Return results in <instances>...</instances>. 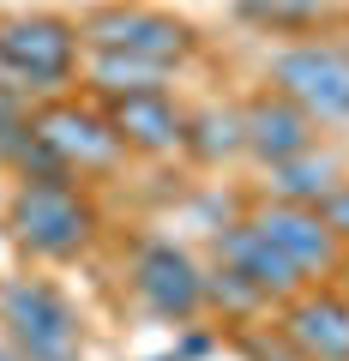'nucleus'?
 <instances>
[{"label":"nucleus","mask_w":349,"mask_h":361,"mask_svg":"<svg viewBox=\"0 0 349 361\" xmlns=\"http://www.w3.org/2000/svg\"><path fill=\"white\" fill-rule=\"evenodd\" d=\"M0 337L25 361H78L85 355L78 307L42 277H6L0 283Z\"/></svg>","instance_id":"2"},{"label":"nucleus","mask_w":349,"mask_h":361,"mask_svg":"<svg viewBox=\"0 0 349 361\" xmlns=\"http://www.w3.org/2000/svg\"><path fill=\"white\" fill-rule=\"evenodd\" d=\"M283 343L301 361H349V301L325 295V289H301L283 301Z\"/></svg>","instance_id":"10"},{"label":"nucleus","mask_w":349,"mask_h":361,"mask_svg":"<svg viewBox=\"0 0 349 361\" xmlns=\"http://www.w3.org/2000/svg\"><path fill=\"white\" fill-rule=\"evenodd\" d=\"M187 145H193L205 163H223V157L247 151L241 109H205V115H187Z\"/></svg>","instance_id":"15"},{"label":"nucleus","mask_w":349,"mask_h":361,"mask_svg":"<svg viewBox=\"0 0 349 361\" xmlns=\"http://www.w3.org/2000/svg\"><path fill=\"white\" fill-rule=\"evenodd\" d=\"M217 259H223V271H235V277H241V283L265 301V307H271V301H295L301 289H313L307 277H301V271L289 265V259L277 253V247L265 241L247 217L229 223V229L217 235Z\"/></svg>","instance_id":"9"},{"label":"nucleus","mask_w":349,"mask_h":361,"mask_svg":"<svg viewBox=\"0 0 349 361\" xmlns=\"http://www.w3.org/2000/svg\"><path fill=\"white\" fill-rule=\"evenodd\" d=\"M259 235L289 259V265L307 277V283H325L337 265H343V241L331 235V223L319 217V205H289V199H271V205H259L253 217Z\"/></svg>","instance_id":"8"},{"label":"nucleus","mask_w":349,"mask_h":361,"mask_svg":"<svg viewBox=\"0 0 349 361\" xmlns=\"http://www.w3.org/2000/svg\"><path fill=\"white\" fill-rule=\"evenodd\" d=\"M78 25L73 18H54V13H18V18H0V73L18 78V85H37L54 90L78 73Z\"/></svg>","instance_id":"4"},{"label":"nucleus","mask_w":349,"mask_h":361,"mask_svg":"<svg viewBox=\"0 0 349 361\" xmlns=\"http://www.w3.org/2000/svg\"><path fill=\"white\" fill-rule=\"evenodd\" d=\"M319 217L331 223V235H337V241L349 247V187H337V193L325 199V205H319Z\"/></svg>","instance_id":"17"},{"label":"nucleus","mask_w":349,"mask_h":361,"mask_svg":"<svg viewBox=\"0 0 349 361\" xmlns=\"http://www.w3.org/2000/svg\"><path fill=\"white\" fill-rule=\"evenodd\" d=\"M109 121H115L121 145L139 157H169L187 145V109L169 97V90H133V97H115L109 103Z\"/></svg>","instance_id":"12"},{"label":"nucleus","mask_w":349,"mask_h":361,"mask_svg":"<svg viewBox=\"0 0 349 361\" xmlns=\"http://www.w3.org/2000/svg\"><path fill=\"white\" fill-rule=\"evenodd\" d=\"M163 78H169V66L139 61V54H103V49L85 54V85H91L103 103L133 97V90H163Z\"/></svg>","instance_id":"14"},{"label":"nucleus","mask_w":349,"mask_h":361,"mask_svg":"<svg viewBox=\"0 0 349 361\" xmlns=\"http://www.w3.org/2000/svg\"><path fill=\"white\" fill-rule=\"evenodd\" d=\"M247 18H259L271 30H307L325 18V0H247Z\"/></svg>","instance_id":"16"},{"label":"nucleus","mask_w":349,"mask_h":361,"mask_svg":"<svg viewBox=\"0 0 349 361\" xmlns=\"http://www.w3.org/2000/svg\"><path fill=\"white\" fill-rule=\"evenodd\" d=\"M30 139L42 145V157H49L61 175H109V169L127 157V145H121L109 109L66 103V97L61 103L30 109Z\"/></svg>","instance_id":"3"},{"label":"nucleus","mask_w":349,"mask_h":361,"mask_svg":"<svg viewBox=\"0 0 349 361\" xmlns=\"http://www.w3.org/2000/svg\"><path fill=\"white\" fill-rule=\"evenodd\" d=\"M337 187H343V169H337L331 151H301L271 169V193L289 199V205H325Z\"/></svg>","instance_id":"13"},{"label":"nucleus","mask_w":349,"mask_h":361,"mask_svg":"<svg viewBox=\"0 0 349 361\" xmlns=\"http://www.w3.org/2000/svg\"><path fill=\"white\" fill-rule=\"evenodd\" d=\"M6 229L37 259H78L97 241V211L73 175H25L6 199Z\"/></svg>","instance_id":"1"},{"label":"nucleus","mask_w":349,"mask_h":361,"mask_svg":"<svg viewBox=\"0 0 349 361\" xmlns=\"http://www.w3.org/2000/svg\"><path fill=\"white\" fill-rule=\"evenodd\" d=\"M271 90L319 121H349V49L343 42H289L271 54Z\"/></svg>","instance_id":"6"},{"label":"nucleus","mask_w":349,"mask_h":361,"mask_svg":"<svg viewBox=\"0 0 349 361\" xmlns=\"http://www.w3.org/2000/svg\"><path fill=\"white\" fill-rule=\"evenodd\" d=\"M241 127H247V151L265 169L313 151V115L301 103H289L283 90H259L253 103H241Z\"/></svg>","instance_id":"11"},{"label":"nucleus","mask_w":349,"mask_h":361,"mask_svg":"<svg viewBox=\"0 0 349 361\" xmlns=\"http://www.w3.org/2000/svg\"><path fill=\"white\" fill-rule=\"evenodd\" d=\"M78 42L103 54H139V61L175 66L193 54V25L163 6H103L78 25Z\"/></svg>","instance_id":"5"},{"label":"nucleus","mask_w":349,"mask_h":361,"mask_svg":"<svg viewBox=\"0 0 349 361\" xmlns=\"http://www.w3.org/2000/svg\"><path fill=\"white\" fill-rule=\"evenodd\" d=\"M133 295L145 301V313L169 325H187L205 313V271L187 247L175 241H145L139 259H133Z\"/></svg>","instance_id":"7"},{"label":"nucleus","mask_w":349,"mask_h":361,"mask_svg":"<svg viewBox=\"0 0 349 361\" xmlns=\"http://www.w3.org/2000/svg\"><path fill=\"white\" fill-rule=\"evenodd\" d=\"M325 6H331V0H325ZM337 6H349V0H337Z\"/></svg>","instance_id":"19"},{"label":"nucleus","mask_w":349,"mask_h":361,"mask_svg":"<svg viewBox=\"0 0 349 361\" xmlns=\"http://www.w3.org/2000/svg\"><path fill=\"white\" fill-rule=\"evenodd\" d=\"M0 361H25V355H18V349L6 343V337H0Z\"/></svg>","instance_id":"18"}]
</instances>
